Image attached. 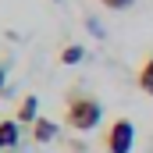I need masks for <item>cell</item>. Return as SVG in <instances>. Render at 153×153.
I'll list each match as a JSON object with an SVG mask.
<instances>
[{
  "label": "cell",
  "instance_id": "5b68a950",
  "mask_svg": "<svg viewBox=\"0 0 153 153\" xmlns=\"http://www.w3.org/2000/svg\"><path fill=\"white\" fill-rule=\"evenodd\" d=\"M36 107H39V100L29 93V96L22 100V107H18V121H22V125H36Z\"/></svg>",
  "mask_w": 153,
  "mask_h": 153
},
{
  "label": "cell",
  "instance_id": "52a82bcc",
  "mask_svg": "<svg viewBox=\"0 0 153 153\" xmlns=\"http://www.w3.org/2000/svg\"><path fill=\"white\" fill-rule=\"evenodd\" d=\"M78 61H82V46L68 43V46L61 50V64H78Z\"/></svg>",
  "mask_w": 153,
  "mask_h": 153
},
{
  "label": "cell",
  "instance_id": "9c48e42d",
  "mask_svg": "<svg viewBox=\"0 0 153 153\" xmlns=\"http://www.w3.org/2000/svg\"><path fill=\"white\" fill-rule=\"evenodd\" d=\"M4 75H7V71H4V64H0V89H4Z\"/></svg>",
  "mask_w": 153,
  "mask_h": 153
},
{
  "label": "cell",
  "instance_id": "277c9868",
  "mask_svg": "<svg viewBox=\"0 0 153 153\" xmlns=\"http://www.w3.org/2000/svg\"><path fill=\"white\" fill-rule=\"evenodd\" d=\"M32 139H36V143H50V139H57V125H53L50 117H36V125H32Z\"/></svg>",
  "mask_w": 153,
  "mask_h": 153
},
{
  "label": "cell",
  "instance_id": "ba28073f",
  "mask_svg": "<svg viewBox=\"0 0 153 153\" xmlns=\"http://www.w3.org/2000/svg\"><path fill=\"white\" fill-rule=\"evenodd\" d=\"M100 4H103L107 11H128V7H132L135 0H100Z\"/></svg>",
  "mask_w": 153,
  "mask_h": 153
},
{
  "label": "cell",
  "instance_id": "8992f818",
  "mask_svg": "<svg viewBox=\"0 0 153 153\" xmlns=\"http://www.w3.org/2000/svg\"><path fill=\"white\" fill-rule=\"evenodd\" d=\"M135 82H139V89H143L146 96H153V57L143 61V68H139V78H135Z\"/></svg>",
  "mask_w": 153,
  "mask_h": 153
},
{
  "label": "cell",
  "instance_id": "30bf717a",
  "mask_svg": "<svg viewBox=\"0 0 153 153\" xmlns=\"http://www.w3.org/2000/svg\"><path fill=\"white\" fill-rule=\"evenodd\" d=\"M150 153H153V146H150Z\"/></svg>",
  "mask_w": 153,
  "mask_h": 153
},
{
  "label": "cell",
  "instance_id": "6da1fadb",
  "mask_svg": "<svg viewBox=\"0 0 153 153\" xmlns=\"http://www.w3.org/2000/svg\"><path fill=\"white\" fill-rule=\"evenodd\" d=\"M100 117H103V107H100L96 96H89V93H71V96H68L64 125H68L71 132H93V128L100 125Z\"/></svg>",
  "mask_w": 153,
  "mask_h": 153
},
{
  "label": "cell",
  "instance_id": "7a4b0ae2",
  "mask_svg": "<svg viewBox=\"0 0 153 153\" xmlns=\"http://www.w3.org/2000/svg\"><path fill=\"white\" fill-rule=\"evenodd\" d=\"M132 146H135V125L128 117L111 121V128L103 135V150L107 153H132Z\"/></svg>",
  "mask_w": 153,
  "mask_h": 153
},
{
  "label": "cell",
  "instance_id": "3957f363",
  "mask_svg": "<svg viewBox=\"0 0 153 153\" xmlns=\"http://www.w3.org/2000/svg\"><path fill=\"white\" fill-rule=\"evenodd\" d=\"M18 143H22V125L11 121V117H4V121H0V153L18 150Z\"/></svg>",
  "mask_w": 153,
  "mask_h": 153
}]
</instances>
